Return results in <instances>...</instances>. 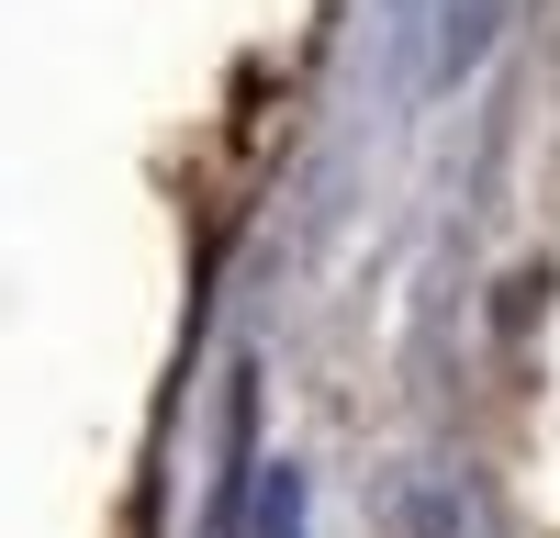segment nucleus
I'll list each match as a JSON object with an SVG mask.
<instances>
[{
	"mask_svg": "<svg viewBox=\"0 0 560 538\" xmlns=\"http://www.w3.org/2000/svg\"><path fill=\"white\" fill-rule=\"evenodd\" d=\"M258 527H269V538L303 527V482H292V471H269V516H258Z\"/></svg>",
	"mask_w": 560,
	"mask_h": 538,
	"instance_id": "f257e3e1",
	"label": "nucleus"
}]
</instances>
